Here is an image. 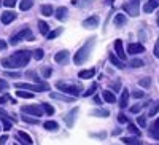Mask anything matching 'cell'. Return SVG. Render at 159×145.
<instances>
[{"mask_svg": "<svg viewBox=\"0 0 159 145\" xmlns=\"http://www.w3.org/2000/svg\"><path fill=\"white\" fill-rule=\"evenodd\" d=\"M150 136L153 139H157L159 140V118H157V120H154V123H153V126L150 129Z\"/></svg>", "mask_w": 159, "mask_h": 145, "instance_id": "obj_16", "label": "cell"}, {"mask_svg": "<svg viewBox=\"0 0 159 145\" xmlns=\"http://www.w3.org/2000/svg\"><path fill=\"white\" fill-rule=\"evenodd\" d=\"M0 120H2V123H3V129H5V131H10V129H11V123H10L8 118L0 116Z\"/></svg>", "mask_w": 159, "mask_h": 145, "instance_id": "obj_37", "label": "cell"}, {"mask_svg": "<svg viewBox=\"0 0 159 145\" xmlns=\"http://www.w3.org/2000/svg\"><path fill=\"white\" fill-rule=\"evenodd\" d=\"M43 128H45L46 131H51V133H56V131L59 129V124H57L56 121L49 120V121H45V123H43Z\"/></svg>", "mask_w": 159, "mask_h": 145, "instance_id": "obj_17", "label": "cell"}, {"mask_svg": "<svg viewBox=\"0 0 159 145\" xmlns=\"http://www.w3.org/2000/svg\"><path fill=\"white\" fill-rule=\"evenodd\" d=\"M145 48L140 43H129L127 45V53L129 54H139V53H143Z\"/></svg>", "mask_w": 159, "mask_h": 145, "instance_id": "obj_11", "label": "cell"}, {"mask_svg": "<svg viewBox=\"0 0 159 145\" xmlns=\"http://www.w3.org/2000/svg\"><path fill=\"white\" fill-rule=\"evenodd\" d=\"M34 7V0H21V3H19V8L22 11H27Z\"/></svg>", "mask_w": 159, "mask_h": 145, "instance_id": "obj_26", "label": "cell"}, {"mask_svg": "<svg viewBox=\"0 0 159 145\" xmlns=\"http://www.w3.org/2000/svg\"><path fill=\"white\" fill-rule=\"evenodd\" d=\"M157 112H159V101H157V102H156V104L153 105V107L150 109V116H154V115H156Z\"/></svg>", "mask_w": 159, "mask_h": 145, "instance_id": "obj_41", "label": "cell"}, {"mask_svg": "<svg viewBox=\"0 0 159 145\" xmlns=\"http://www.w3.org/2000/svg\"><path fill=\"white\" fill-rule=\"evenodd\" d=\"M3 5L8 7V8H13L16 5V0H3Z\"/></svg>", "mask_w": 159, "mask_h": 145, "instance_id": "obj_42", "label": "cell"}, {"mask_svg": "<svg viewBox=\"0 0 159 145\" xmlns=\"http://www.w3.org/2000/svg\"><path fill=\"white\" fill-rule=\"evenodd\" d=\"M52 13H54V8L51 5H42V15L43 16H51Z\"/></svg>", "mask_w": 159, "mask_h": 145, "instance_id": "obj_28", "label": "cell"}, {"mask_svg": "<svg viewBox=\"0 0 159 145\" xmlns=\"http://www.w3.org/2000/svg\"><path fill=\"white\" fill-rule=\"evenodd\" d=\"M51 73H52V70H51V69H48V67H46V69H43V75H45V77H49Z\"/></svg>", "mask_w": 159, "mask_h": 145, "instance_id": "obj_51", "label": "cell"}, {"mask_svg": "<svg viewBox=\"0 0 159 145\" xmlns=\"http://www.w3.org/2000/svg\"><path fill=\"white\" fill-rule=\"evenodd\" d=\"M140 110H142V105H140V104H139V105H134V107H130V112H132V113H139Z\"/></svg>", "mask_w": 159, "mask_h": 145, "instance_id": "obj_44", "label": "cell"}, {"mask_svg": "<svg viewBox=\"0 0 159 145\" xmlns=\"http://www.w3.org/2000/svg\"><path fill=\"white\" fill-rule=\"evenodd\" d=\"M18 139H21V143H25V145H32V137L27 134V133H24V131H19L18 133Z\"/></svg>", "mask_w": 159, "mask_h": 145, "instance_id": "obj_15", "label": "cell"}, {"mask_svg": "<svg viewBox=\"0 0 159 145\" xmlns=\"http://www.w3.org/2000/svg\"><path fill=\"white\" fill-rule=\"evenodd\" d=\"M56 88L59 91H62L64 94H70L72 97H78L81 94V85H76V83H67V82H57Z\"/></svg>", "mask_w": 159, "mask_h": 145, "instance_id": "obj_3", "label": "cell"}, {"mask_svg": "<svg viewBox=\"0 0 159 145\" xmlns=\"http://www.w3.org/2000/svg\"><path fill=\"white\" fill-rule=\"evenodd\" d=\"M32 58V53L27 51V49H21V51H16V53H13L11 56L5 58L2 61V65L7 69H21L24 67V65H27L29 61Z\"/></svg>", "mask_w": 159, "mask_h": 145, "instance_id": "obj_1", "label": "cell"}, {"mask_svg": "<svg viewBox=\"0 0 159 145\" xmlns=\"http://www.w3.org/2000/svg\"><path fill=\"white\" fill-rule=\"evenodd\" d=\"M99 26V16H91L83 21V27L84 29H96Z\"/></svg>", "mask_w": 159, "mask_h": 145, "instance_id": "obj_10", "label": "cell"}, {"mask_svg": "<svg viewBox=\"0 0 159 145\" xmlns=\"http://www.w3.org/2000/svg\"><path fill=\"white\" fill-rule=\"evenodd\" d=\"M51 99H59V101H65V102L73 101L72 96H65V94H59V93H51Z\"/></svg>", "mask_w": 159, "mask_h": 145, "instance_id": "obj_23", "label": "cell"}, {"mask_svg": "<svg viewBox=\"0 0 159 145\" xmlns=\"http://www.w3.org/2000/svg\"><path fill=\"white\" fill-rule=\"evenodd\" d=\"M123 142H124V145H142V142L135 137H124Z\"/></svg>", "mask_w": 159, "mask_h": 145, "instance_id": "obj_29", "label": "cell"}, {"mask_svg": "<svg viewBox=\"0 0 159 145\" xmlns=\"http://www.w3.org/2000/svg\"><path fill=\"white\" fill-rule=\"evenodd\" d=\"M76 115H78V107H76V109H72V110L67 113V116L64 118L65 124H67L69 128H72V126H73V123H75V120H76Z\"/></svg>", "mask_w": 159, "mask_h": 145, "instance_id": "obj_9", "label": "cell"}, {"mask_svg": "<svg viewBox=\"0 0 159 145\" xmlns=\"http://www.w3.org/2000/svg\"><path fill=\"white\" fill-rule=\"evenodd\" d=\"M21 112L27 113V115H32L35 118H40L43 115V109L38 107V105H24V107H21Z\"/></svg>", "mask_w": 159, "mask_h": 145, "instance_id": "obj_7", "label": "cell"}, {"mask_svg": "<svg viewBox=\"0 0 159 145\" xmlns=\"http://www.w3.org/2000/svg\"><path fill=\"white\" fill-rule=\"evenodd\" d=\"M2 3H3V0H0V5H2Z\"/></svg>", "mask_w": 159, "mask_h": 145, "instance_id": "obj_59", "label": "cell"}, {"mask_svg": "<svg viewBox=\"0 0 159 145\" xmlns=\"http://www.w3.org/2000/svg\"><path fill=\"white\" fill-rule=\"evenodd\" d=\"M94 45H96V38L92 37V38H89V40L80 48L76 53H75V56H73V62L76 64V65H81V64H84L86 62V59L89 58V54H91V51H92V48H94Z\"/></svg>", "mask_w": 159, "mask_h": 145, "instance_id": "obj_2", "label": "cell"}, {"mask_svg": "<svg viewBox=\"0 0 159 145\" xmlns=\"http://www.w3.org/2000/svg\"><path fill=\"white\" fill-rule=\"evenodd\" d=\"M5 48H7V43L3 40H0V49H5Z\"/></svg>", "mask_w": 159, "mask_h": 145, "instance_id": "obj_53", "label": "cell"}, {"mask_svg": "<svg viewBox=\"0 0 159 145\" xmlns=\"http://www.w3.org/2000/svg\"><path fill=\"white\" fill-rule=\"evenodd\" d=\"M91 137H99V139H105V137H107V134H105V133H99V134H91Z\"/></svg>", "mask_w": 159, "mask_h": 145, "instance_id": "obj_49", "label": "cell"}, {"mask_svg": "<svg viewBox=\"0 0 159 145\" xmlns=\"http://www.w3.org/2000/svg\"><path fill=\"white\" fill-rule=\"evenodd\" d=\"M111 86H113V88H115V89H118V88H119V83H118V82H116V83H113V85H111Z\"/></svg>", "mask_w": 159, "mask_h": 145, "instance_id": "obj_55", "label": "cell"}, {"mask_svg": "<svg viewBox=\"0 0 159 145\" xmlns=\"http://www.w3.org/2000/svg\"><path fill=\"white\" fill-rule=\"evenodd\" d=\"M5 77H13V78H19L21 75L18 72H5Z\"/></svg>", "mask_w": 159, "mask_h": 145, "instance_id": "obj_45", "label": "cell"}, {"mask_svg": "<svg viewBox=\"0 0 159 145\" xmlns=\"http://www.w3.org/2000/svg\"><path fill=\"white\" fill-rule=\"evenodd\" d=\"M96 89H97V85H96V83H92V85L89 86V89L83 93V96H84V97H89V96H92V94L96 93Z\"/></svg>", "mask_w": 159, "mask_h": 145, "instance_id": "obj_31", "label": "cell"}, {"mask_svg": "<svg viewBox=\"0 0 159 145\" xmlns=\"http://www.w3.org/2000/svg\"><path fill=\"white\" fill-rule=\"evenodd\" d=\"M130 65H132L134 69L143 67V61H142V59H132V61H130Z\"/></svg>", "mask_w": 159, "mask_h": 145, "instance_id": "obj_36", "label": "cell"}, {"mask_svg": "<svg viewBox=\"0 0 159 145\" xmlns=\"http://www.w3.org/2000/svg\"><path fill=\"white\" fill-rule=\"evenodd\" d=\"M139 85H140V86H143V88H148V86L151 85V78H148V77L142 78V80H139Z\"/></svg>", "mask_w": 159, "mask_h": 145, "instance_id": "obj_35", "label": "cell"}, {"mask_svg": "<svg viewBox=\"0 0 159 145\" xmlns=\"http://www.w3.org/2000/svg\"><path fill=\"white\" fill-rule=\"evenodd\" d=\"M0 129H2V128H0Z\"/></svg>", "mask_w": 159, "mask_h": 145, "instance_id": "obj_60", "label": "cell"}, {"mask_svg": "<svg viewBox=\"0 0 159 145\" xmlns=\"http://www.w3.org/2000/svg\"><path fill=\"white\" fill-rule=\"evenodd\" d=\"M127 129L130 131L132 134H137V136H140V129H137V126H135V124L129 123V124H127Z\"/></svg>", "mask_w": 159, "mask_h": 145, "instance_id": "obj_40", "label": "cell"}, {"mask_svg": "<svg viewBox=\"0 0 159 145\" xmlns=\"http://www.w3.org/2000/svg\"><path fill=\"white\" fill-rule=\"evenodd\" d=\"M91 115H92V116H102V118H105V116L110 115V112H108L107 109H96V110L91 112Z\"/></svg>", "mask_w": 159, "mask_h": 145, "instance_id": "obj_24", "label": "cell"}, {"mask_svg": "<svg viewBox=\"0 0 159 145\" xmlns=\"http://www.w3.org/2000/svg\"><path fill=\"white\" fill-rule=\"evenodd\" d=\"M16 19V13L15 11H5L2 13V22L3 24H10Z\"/></svg>", "mask_w": 159, "mask_h": 145, "instance_id": "obj_12", "label": "cell"}, {"mask_svg": "<svg viewBox=\"0 0 159 145\" xmlns=\"http://www.w3.org/2000/svg\"><path fill=\"white\" fill-rule=\"evenodd\" d=\"M137 123L140 124V126H145V124H147V120H145V116H137Z\"/></svg>", "mask_w": 159, "mask_h": 145, "instance_id": "obj_43", "label": "cell"}, {"mask_svg": "<svg viewBox=\"0 0 159 145\" xmlns=\"http://www.w3.org/2000/svg\"><path fill=\"white\" fill-rule=\"evenodd\" d=\"M110 61H111V64L115 65L116 69H124V67H126L124 62L119 59V58H116V54H110Z\"/></svg>", "mask_w": 159, "mask_h": 145, "instance_id": "obj_19", "label": "cell"}, {"mask_svg": "<svg viewBox=\"0 0 159 145\" xmlns=\"http://www.w3.org/2000/svg\"><path fill=\"white\" fill-rule=\"evenodd\" d=\"M62 34V29L59 27V29H56V30H52V32H49L48 34V38H49V40H52V38H56V37H59Z\"/></svg>", "mask_w": 159, "mask_h": 145, "instance_id": "obj_38", "label": "cell"}, {"mask_svg": "<svg viewBox=\"0 0 159 145\" xmlns=\"http://www.w3.org/2000/svg\"><path fill=\"white\" fill-rule=\"evenodd\" d=\"M111 134H113V136H118V134H121V129H115Z\"/></svg>", "mask_w": 159, "mask_h": 145, "instance_id": "obj_54", "label": "cell"}, {"mask_svg": "<svg viewBox=\"0 0 159 145\" xmlns=\"http://www.w3.org/2000/svg\"><path fill=\"white\" fill-rule=\"evenodd\" d=\"M132 96H134L135 99H139V97H143V93H142V91H135V93L132 94Z\"/></svg>", "mask_w": 159, "mask_h": 145, "instance_id": "obj_50", "label": "cell"}, {"mask_svg": "<svg viewBox=\"0 0 159 145\" xmlns=\"http://www.w3.org/2000/svg\"><path fill=\"white\" fill-rule=\"evenodd\" d=\"M34 40V35H32V32H30V29L29 27H24V29H21L18 34H15L11 38H10V45H18V43H21L22 40Z\"/></svg>", "mask_w": 159, "mask_h": 145, "instance_id": "obj_4", "label": "cell"}, {"mask_svg": "<svg viewBox=\"0 0 159 145\" xmlns=\"http://www.w3.org/2000/svg\"><path fill=\"white\" fill-rule=\"evenodd\" d=\"M154 56L159 58V38L156 40V45H154Z\"/></svg>", "mask_w": 159, "mask_h": 145, "instance_id": "obj_47", "label": "cell"}, {"mask_svg": "<svg viewBox=\"0 0 159 145\" xmlns=\"http://www.w3.org/2000/svg\"><path fill=\"white\" fill-rule=\"evenodd\" d=\"M8 88V83L3 80V78H0V89H7Z\"/></svg>", "mask_w": 159, "mask_h": 145, "instance_id": "obj_48", "label": "cell"}, {"mask_svg": "<svg viewBox=\"0 0 159 145\" xmlns=\"http://www.w3.org/2000/svg\"><path fill=\"white\" fill-rule=\"evenodd\" d=\"M22 121H24V123H29V124H38V118H32V116H22Z\"/></svg>", "mask_w": 159, "mask_h": 145, "instance_id": "obj_34", "label": "cell"}, {"mask_svg": "<svg viewBox=\"0 0 159 145\" xmlns=\"http://www.w3.org/2000/svg\"><path fill=\"white\" fill-rule=\"evenodd\" d=\"M96 75V70L94 69H89V70H81L78 73V77L80 78H83V80H89V78H92Z\"/></svg>", "mask_w": 159, "mask_h": 145, "instance_id": "obj_20", "label": "cell"}, {"mask_svg": "<svg viewBox=\"0 0 159 145\" xmlns=\"http://www.w3.org/2000/svg\"><path fill=\"white\" fill-rule=\"evenodd\" d=\"M115 53H116V58L119 59H126V53H124V48H123V40H115Z\"/></svg>", "mask_w": 159, "mask_h": 145, "instance_id": "obj_8", "label": "cell"}, {"mask_svg": "<svg viewBox=\"0 0 159 145\" xmlns=\"http://www.w3.org/2000/svg\"><path fill=\"white\" fill-rule=\"evenodd\" d=\"M118 121H119V123H127V118H126V115L119 113V115H118Z\"/></svg>", "mask_w": 159, "mask_h": 145, "instance_id": "obj_46", "label": "cell"}, {"mask_svg": "<svg viewBox=\"0 0 159 145\" xmlns=\"http://www.w3.org/2000/svg\"><path fill=\"white\" fill-rule=\"evenodd\" d=\"M43 56H45V54H43V49H40V48H38V49H35V51H34V58H35L37 61H42V59H43Z\"/></svg>", "mask_w": 159, "mask_h": 145, "instance_id": "obj_39", "label": "cell"}, {"mask_svg": "<svg viewBox=\"0 0 159 145\" xmlns=\"http://www.w3.org/2000/svg\"><path fill=\"white\" fill-rule=\"evenodd\" d=\"M94 101H96V104H100V97H97V96H96V97H94Z\"/></svg>", "mask_w": 159, "mask_h": 145, "instance_id": "obj_56", "label": "cell"}, {"mask_svg": "<svg viewBox=\"0 0 159 145\" xmlns=\"http://www.w3.org/2000/svg\"><path fill=\"white\" fill-rule=\"evenodd\" d=\"M16 94H18V97H24V99H32L34 97V94L27 93V91H16Z\"/></svg>", "mask_w": 159, "mask_h": 145, "instance_id": "obj_33", "label": "cell"}, {"mask_svg": "<svg viewBox=\"0 0 159 145\" xmlns=\"http://www.w3.org/2000/svg\"><path fill=\"white\" fill-rule=\"evenodd\" d=\"M124 22H126V16H124V15H116V16H115V26L121 27Z\"/></svg>", "mask_w": 159, "mask_h": 145, "instance_id": "obj_30", "label": "cell"}, {"mask_svg": "<svg viewBox=\"0 0 159 145\" xmlns=\"http://www.w3.org/2000/svg\"><path fill=\"white\" fill-rule=\"evenodd\" d=\"M157 7H159V0H148V2L143 5V11H145V13H151V11L156 10Z\"/></svg>", "mask_w": 159, "mask_h": 145, "instance_id": "obj_14", "label": "cell"}, {"mask_svg": "<svg viewBox=\"0 0 159 145\" xmlns=\"http://www.w3.org/2000/svg\"><path fill=\"white\" fill-rule=\"evenodd\" d=\"M139 7H140V2H139V0H129L127 3L123 5V10L127 11V15H130V16H134V18H135V16L140 15Z\"/></svg>", "mask_w": 159, "mask_h": 145, "instance_id": "obj_6", "label": "cell"}, {"mask_svg": "<svg viewBox=\"0 0 159 145\" xmlns=\"http://www.w3.org/2000/svg\"><path fill=\"white\" fill-rule=\"evenodd\" d=\"M157 26H159V13H157Z\"/></svg>", "mask_w": 159, "mask_h": 145, "instance_id": "obj_57", "label": "cell"}, {"mask_svg": "<svg viewBox=\"0 0 159 145\" xmlns=\"http://www.w3.org/2000/svg\"><path fill=\"white\" fill-rule=\"evenodd\" d=\"M54 61L56 62H59V64H65L69 61V51H59V53H56V56H54Z\"/></svg>", "mask_w": 159, "mask_h": 145, "instance_id": "obj_13", "label": "cell"}, {"mask_svg": "<svg viewBox=\"0 0 159 145\" xmlns=\"http://www.w3.org/2000/svg\"><path fill=\"white\" fill-rule=\"evenodd\" d=\"M7 140H8V136H2V137H0V145H3Z\"/></svg>", "mask_w": 159, "mask_h": 145, "instance_id": "obj_52", "label": "cell"}, {"mask_svg": "<svg viewBox=\"0 0 159 145\" xmlns=\"http://www.w3.org/2000/svg\"><path fill=\"white\" fill-rule=\"evenodd\" d=\"M42 109H43V112H46L49 116L54 115V107H52V105H49V104H42Z\"/></svg>", "mask_w": 159, "mask_h": 145, "instance_id": "obj_32", "label": "cell"}, {"mask_svg": "<svg viewBox=\"0 0 159 145\" xmlns=\"http://www.w3.org/2000/svg\"><path fill=\"white\" fill-rule=\"evenodd\" d=\"M67 8H65V7H59L57 10H56V18L59 19V21H64L65 18H67Z\"/></svg>", "mask_w": 159, "mask_h": 145, "instance_id": "obj_21", "label": "cell"}, {"mask_svg": "<svg viewBox=\"0 0 159 145\" xmlns=\"http://www.w3.org/2000/svg\"><path fill=\"white\" fill-rule=\"evenodd\" d=\"M38 30H40V34L48 35V34H49V26H48L45 21H38Z\"/></svg>", "mask_w": 159, "mask_h": 145, "instance_id": "obj_25", "label": "cell"}, {"mask_svg": "<svg viewBox=\"0 0 159 145\" xmlns=\"http://www.w3.org/2000/svg\"><path fill=\"white\" fill-rule=\"evenodd\" d=\"M127 101H129V93H127V89H123L121 97H119V107L126 109L127 107Z\"/></svg>", "mask_w": 159, "mask_h": 145, "instance_id": "obj_18", "label": "cell"}, {"mask_svg": "<svg viewBox=\"0 0 159 145\" xmlns=\"http://www.w3.org/2000/svg\"><path fill=\"white\" fill-rule=\"evenodd\" d=\"M3 101H5V99H0V104H2V102H3Z\"/></svg>", "mask_w": 159, "mask_h": 145, "instance_id": "obj_58", "label": "cell"}, {"mask_svg": "<svg viewBox=\"0 0 159 145\" xmlns=\"http://www.w3.org/2000/svg\"><path fill=\"white\" fill-rule=\"evenodd\" d=\"M91 2L92 0H72V3L78 8H88V7H91Z\"/></svg>", "mask_w": 159, "mask_h": 145, "instance_id": "obj_22", "label": "cell"}, {"mask_svg": "<svg viewBox=\"0 0 159 145\" xmlns=\"http://www.w3.org/2000/svg\"><path fill=\"white\" fill-rule=\"evenodd\" d=\"M16 88L18 89H27V91H48L49 89V85L48 83H35V85H30V83H16Z\"/></svg>", "mask_w": 159, "mask_h": 145, "instance_id": "obj_5", "label": "cell"}, {"mask_svg": "<svg viewBox=\"0 0 159 145\" xmlns=\"http://www.w3.org/2000/svg\"><path fill=\"white\" fill-rule=\"evenodd\" d=\"M102 97L107 101V102H110V104H113V102L116 101V97H115V94L111 93V91H103V93H102Z\"/></svg>", "mask_w": 159, "mask_h": 145, "instance_id": "obj_27", "label": "cell"}]
</instances>
